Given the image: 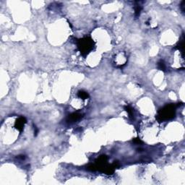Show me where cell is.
<instances>
[{
  "mask_svg": "<svg viewBox=\"0 0 185 185\" xmlns=\"http://www.w3.org/2000/svg\"><path fill=\"white\" fill-rule=\"evenodd\" d=\"M176 115V106L169 104L160 109L158 113L157 119L160 121L169 120L175 117Z\"/></svg>",
  "mask_w": 185,
  "mask_h": 185,
  "instance_id": "1",
  "label": "cell"
},
{
  "mask_svg": "<svg viewBox=\"0 0 185 185\" xmlns=\"http://www.w3.org/2000/svg\"><path fill=\"white\" fill-rule=\"evenodd\" d=\"M77 48L79 49L80 52L83 55H88L95 46V43L93 40L90 37H85L77 40Z\"/></svg>",
  "mask_w": 185,
  "mask_h": 185,
  "instance_id": "2",
  "label": "cell"
},
{
  "mask_svg": "<svg viewBox=\"0 0 185 185\" xmlns=\"http://www.w3.org/2000/svg\"><path fill=\"white\" fill-rule=\"evenodd\" d=\"M26 122H27L26 119H25V117H23V116H20V117H19V118L16 120V121H15V127L18 131L22 132V131L23 130L25 124H26Z\"/></svg>",
  "mask_w": 185,
  "mask_h": 185,
  "instance_id": "3",
  "label": "cell"
},
{
  "mask_svg": "<svg viewBox=\"0 0 185 185\" xmlns=\"http://www.w3.org/2000/svg\"><path fill=\"white\" fill-rule=\"evenodd\" d=\"M82 115L81 113H73L70 115H69L68 119H67V121L68 122H70V123H73V122L80 120V119H82Z\"/></svg>",
  "mask_w": 185,
  "mask_h": 185,
  "instance_id": "4",
  "label": "cell"
},
{
  "mask_svg": "<svg viewBox=\"0 0 185 185\" xmlns=\"http://www.w3.org/2000/svg\"><path fill=\"white\" fill-rule=\"evenodd\" d=\"M124 110H125L128 113L129 117H130V118H132L133 116H134V113H133V109H132L130 106H129V105L124 106Z\"/></svg>",
  "mask_w": 185,
  "mask_h": 185,
  "instance_id": "5",
  "label": "cell"
},
{
  "mask_svg": "<svg viewBox=\"0 0 185 185\" xmlns=\"http://www.w3.org/2000/svg\"><path fill=\"white\" fill-rule=\"evenodd\" d=\"M157 67H158V70H160L161 71H163V72H166V66L165 62H164L163 60H160V61L158 62Z\"/></svg>",
  "mask_w": 185,
  "mask_h": 185,
  "instance_id": "6",
  "label": "cell"
},
{
  "mask_svg": "<svg viewBox=\"0 0 185 185\" xmlns=\"http://www.w3.org/2000/svg\"><path fill=\"white\" fill-rule=\"evenodd\" d=\"M184 43H185V38H184V36H183L182 38V40L179 42L178 45L176 46V48H178L179 51H181L182 54H183V51H184Z\"/></svg>",
  "mask_w": 185,
  "mask_h": 185,
  "instance_id": "7",
  "label": "cell"
},
{
  "mask_svg": "<svg viewBox=\"0 0 185 185\" xmlns=\"http://www.w3.org/2000/svg\"><path fill=\"white\" fill-rule=\"evenodd\" d=\"M78 96L82 99H88L89 98V94L88 93L86 92V91L80 90V91L78 92Z\"/></svg>",
  "mask_w": 185,
  "mask_h": 185,
  "instance_id": "8",
  "label": "cell"
},
{
  "mask_svg": "<svg viewBox=\"0 0 185 185\" xmlns=\"http://www.w3.org/2000/svg\"><path fill=\"white\" fill-rule=\"evenodd\" d=\"M142 7L140 5H135V16L139 17L140 13H141V11H142Z\"/></svg>",
  "mask_w": 185,
  "mask_h": 185,
  "instance_id": "9",
  "label": "cell"
},
{
  "mask_svg": "<svg viewBox=\"0 0 185 185\" xmlns=\"http://www.w3.org/2000/svg\"><path fill=\"white\" fill-rule=\"evenodd\" d=\"M132 141H133V143H134L135 144H136V145H140V144H142V143H143V142L141 141V140H140V138H138V137L135 138Z\"/></svg>",
  "mask_w": 185,
  "mask_h": 185,
  "instance_id": "10",
  "label": "cell"
},
{
  "mask_svg": "<svg viewBox=\"0 0 185 185\" xmlns=\"http://www.w3.org/2000/svg\"><path fill=\"white\" fill-rule=\"evenodd\" d=\"M185 1H182V3H181V6H180V7L182 9V11L183 12H185Z\"/></svg>",
  "mask_w": 185,
  "mask_h": 185,
  "instance_id": "11",
  "label": "cell"
},
{
  "mask_svg": "<svg viewBox=\"0 0 185 185\" xmlns=\"http://www.w3.org/2000/svg\"><path fill=\"white\" fill-rule=\"evenodd\" d=\"M38 129L36 126H34V135L36 136L38 135Z\"/></svg>",
  "mask_w": 185,
  "mask_h": 185,
  "instance_id": "12",
  "label": "cell"
}]
</instances>
